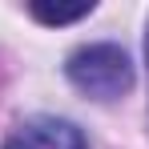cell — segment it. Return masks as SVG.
Segmentation results:
<instances>
[{"mask_svg":"<svg viewBox=\"0 0 149 149\" xmlns=\"http://www.w3.org/2000/svg\"><path fill=\"white\" fill-rule=\"evenodd\" d=\"M65 73H69L77 93H85L93 101H113L121 93H129V85H133V61L117 45H85V49H77L69 56Z\"/></svg>","mask_w":149,"mask_h":149,"instance_id":"1","label":"cell"},{"mask_svg":"<svg viewBox=\"0 0 149 149\" xmlns=\"http://www.w3.org/2000/svg\"><path fill=\"white\" fill-rule=\"evenodd\" d=\"M4 149H89L85 133L73 121H61V117H32L24 121Z\"/></svg>","mask_w":149,"mask_h":149,"instance_id":"2","label":"cell"},{"mask_svg":"<svg viewBox=\"0 0 149 149\" xmlns=\"http://www.w3.org/2000/svg\"><path fill=\"white\" fill-rule=\"evenodd\" d=\"M28 12L40 20V24H73L81 16H89L93 12V0H85V4H28Z\"/></svg>","mask_w":149,"mask_h":149,"instance_id":"3","label":"cell"},{"mask_svg":"<svg viewBox=\"0 0 149 149\" xmlns=\"http://www.w3.org/2000/svg\"><path fill=\"white\" fill-rule=\"evenodd\" d=\"M145 49H149V45H145Z\"/></svg>","mask_w":149,"mask_h":149,"instance_id":"4","label":"cell"}]
</instances>
